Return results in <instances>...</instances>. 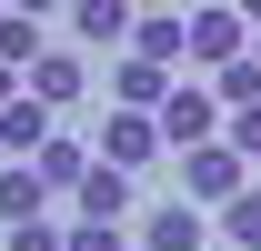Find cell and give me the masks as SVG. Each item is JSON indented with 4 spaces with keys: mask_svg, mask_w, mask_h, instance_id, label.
Returning <instances> with one entry per match:
<instances>
[{
    "mask_svg": "<svg viewBox=\"0 0 261 251\" xmlns=\"http://www.w3.org/2000/svg\"><path fill=\"white\" fill-rule=\"evenodd\" d=\"M241 191H251V161L231 151V141H201V151H181V201L221 211V201H241Z\"/></svg>",
    "mask_w": 261,
    "mask_h": 251,
    "instance_id": "6da1fadb",
    "label": "cell"
},
{
    "mask_svg": "<svg viewBox=\"0 0 261 251\" xmlns=\"http://www.w3.org/2000/svg\"><path fill=\"white\" fill-rule=\"evenodd\" d=\"M231 131V111L211 101V81H171V101H161V141L171 151H201V141H221Z\"/></svg>",
    "mask_w": 261,
    "mask_h": 251,
    "instance_id": "7a4b0ae2",
    "label": "cell"
},
{
    "mask_svg": "<svg viewBox=\"0 0 261 251\" xmlns=\"http://www.w3.org/2000/svg\"><path fill=\"white\" fill-rule=\"evenodd\" d=\"M91 151L111 161V171H151V161L171 151V141H161V111H121V101H111V121H100Z\"/></svg>",
    "mask_w": 261,
    "mask_h": 251,
    "instance_id": "3957f363",
    "label": "cell"
},
{
    "mask_svg": "<svg viewBox=\"0 0 261 251\" xmlns=\"http://www.w3.org/2000/svg\"><path fill=\"white\" fill-rule=\"evenodd\" d=\"M241 51H251V20H241L231 0H201V10H191V61L221 70V61H241Z\"/></svg>",
    "mask_w": 261,
    "mask_h": 251,
    "instance_id": "277c9868",
    "label": "cell"
},
{
    "mask_svg": "<svg viewBox=\"0 0 261 251\" xmlns=\"http://www.w3.org/2000/svg\"><path fill=\"white\" fill-rule=\"evenodd\" d=\"M20 91H31L40 111H70V101L91 91V61H81V51H40V61L20 70Z\"/></svg>",
    "mask_w": 261,
    "mask_h": 251,
    "instance_id": "5b68a950",
    "label": "cell"
},
{
    "mask_svg": "<svg viewBox=\"0 0 261 251\" xmlns=\"http://www.w3.org/2000/svg\"><path fill=\"white\" fill-rule=\"evenodd\" d=\"M141 251H211V211H201V201H161V211H141Z\"/></svg>",
    "mask_w": 261,
    "mask_h": 251,
    "instance_id": "8992f818",
    "label": "cell"
},
{
    "mask_svg": "<svg viewBox=\"0 0 261 251\" xmlns=\"http://www.w3.org/2000/svg\"><path fill=\"white\" fill-rule=\"evenodd\" d=\"M111 101H121V111H161V101H171V61L111 51Z\"/></svg>",
    "mask_w": 261,
    "mask_h": 251,
    "instance_id": "52a82bcc",
    "label": "cell"
},
{
    "mask_svg": "<svg viewBox=\"0 0 261 251\" xmlns=\"http://www.w3.org/2000/svg\"><path fill=\"white\" fill-rule=\"evenodd\" d=\"M70 211H81V221H130V171L91 161V171H81V191H70Z\"/></svg>",
    "mask_w": 261,
    "mask_h": 251,
    "instance_id": "ba28073f",
    "label": "cell"
},
{
    "mask_svg": "<svg viewBox=\"0 0 261 251\" xmlns=\"http://www.w3.org/2000/svg\"><path fill=\"white\" fill-rule=\"evenodd\" d=\"M130 20H141L130 0H70V31H81V51H111V40L130 51Z\"/></svg>",
    "mask_w": 261,
    "mask_h": 251,
    "instance_id": "9c48e42d",
    "label": "cell"
},
{
    "mask_svg": "<svg viewBox=\"0 0 261 251\" xmlns=\"http://www.w3.org/2000/svg\"><path fill=\"white\" fill-rule=\"evenodd\" d=\"M130 51H141V61H191V20H171V10H141V20H130Z\"/></svg>",
    "mask_w": 261,
    "mask_h": 251,
    "instance_id": "30bf717a",
    "label": "cell"
},
{
    "mask_svg": "<svg viewBox=\"0 0 261 251\" xmlns=\"http://www.w3.org/2000/svg\"><path fill=\"white\" fill-rule=\"evenodd\" d=\"M50 131H61V111H40V101L20 91V101H10V111H0V151H10V161H31L40 141H50Z\"/></svg>",
    "mask_w": 261,
    "mask_h": 251,
    "instance_id": "8fae6325",
    "label": "cell"
},
{
    "mask_svg": "<svg viewBox=\"0 0 261 251\" xmlns=\"http://www.w3.org/2000/svg\"><path fill=\"white\" fill-rule=\"evenodd\" d=\"M91 141H70V131H50V141H40V151H31V171H40V181H50V191H81V171H91Z\"/></svg>",
    "mask_w": 261,
    "mask_h": 251,
    "instance_id": "7c38bea8",
    "label": "cell"
},
{
    "mask_svg": "<svg viewBox=\"0 0 261 251\" xmlns=\"http://www.w3.org/2000/svg\"><path fill=\"white\" fill-rule=\"evenodd\" d=\"M40 201H50V181H40L31 161H10L0 171V221H40Z\"/></svg>",
    "mask_w": 261,
    "mask_h": 251,
    "instance_id": "4fadbf2b",
    "label": "cell"
},
{
    "mask_svg": "<svg viewBox=\"0 0 261 251\" xmlns=\"http://www.w3.org/2000/svg\"><path fill=\"white\" fill-rule=\"evenodd\" d=\"M211 101H221V111H251V101H261V61H251V51L211 70Z\"/></svg>",
    "mask_w": 261,
    "mask_h": 251,
    "instance_id": "5bb4252c",
    "label": "cell"
},
{
    "mask_svg": "<svg viewBox=\"0 0 261 251\" xmlns=\"http://www.w3.org/2000/svg\"><path fill=\"white\" fill-rule=\"evenodd\" d=\"M0 61H10V70L40 61V20H31V10H0Z\"/></svg>",
    "mask_w": 261,
    "mask_h": 251,
    "instance_id": "9a60e30c",
    "label": "cell"
},
{
    "mask_svg": "<svg viewBox=\"0 0 261 251\" xmlns=\"http://www.w3.org/2000/svg\"><path fill=\"white\" fill-rule=\"evenodd\" d=\"M221 241H241V251H261V191H241V201H221Z\"/></svg>",
    "mask_w": 261,
    "mask_h": 251,
    "instance_id": "2e32d148",
    "label": "cell"
},
{
    "mask_svg": "<svg viewBox=\"0 0 261 251\" xmlns=\"http://www.w3.org/2000/svg\"><path fill=\"white\" fill-rule=\"evenodd\" d=\"M10 251H70V231L50 211H40V221H10Z\"/></svg>",
    "mask_w": 261,
    "mask_h": 251,
    "instance_id": "e0dca14e",
    "label": "cell"
},
{
    "mask_svg": "<svg viewBox=\"0 0 261 251\" xmlns=\"http://www.w3.org/2000/svg\"><path fill=\"white\" fill-rule=\"evenodd\" d=\"M70 251H130L121 221H70Z\"/></svg>",
    "mask_w": 261,
    "mask_h": 251,
    "instance_id": "ac0fdd59",
    "label": "cell"
},
{
    "mask_svg": "<svg viewBox=\"0 0 261 251\" xmlns=\"http://www.w3.org/2000/svg\"><path fill=\"white\" fill-rule=\"evenodd\" d=\"M221 141H231L241 161H261V101H251V111H231V131H221Z\"/></svg>",
    "mask_w": 261,
    "mask_h": 251,
    "instance_id": "d6986e66",
    "label": "cell"
},
{
    "mask_svg": "<svg viewBox=\"0 0 261 251\" xmlns=\"http://www.w3.org/2000/svg\"><path fill=\"white\" fill-rule=\"evenodd\" d=\"M10 101H20V70H10V61H0V111H10Z\"/></svg>",
    "mask_w": 261,
    "mask_h": 251,
    "instance_id": "ffe728a7",
    "label": "cell"
},
{
    "mask_svg": "<svg viewBox=\"0 0 261 251\" xmlns=\"http://www.w3.org/2000/svg\"><path fill=\"white\" fill-rule=\"evenodd\" d=\"M10 10H31V20H50V10H61V0H10Z\"/></svg>",
    "mask_w": 261,
    "mask_h": 251,
    "instance_id": "44dd1931",
    "label": "cell"
},
{
    "mask_svg": "<svg viewBox=\"0 0 261 251\" xmlns=\"http://www.w3.org/2000/svg\"><path fill=\"white\" fill-rule=\"evenodd\" d=\"M231 10H241V20H261V0H231Z\"/></svg>",
    "mask_w": 261,
    "mask_h": 251,
    "instance_id": "7402d4cb",
    "label": "cell"
},
{
    "mask_svg": "<svg viewBox=\"0 0 261 251\" xmlns=\"http://www.w3.org/2000/svg\"><path fill=\"white\" fill-rule=\"evenodd\" d=\"M130 10H171V0H130Z\"/></svg>",
    "mask_w": 261,
    "mask_h": 251,
    "instance_id": "603a6c76",
    "label": "cell"
},
{
    "mask_svg": "<svg viewBox=\"0 0 261 251\" xmlns=\"http://www.w3.org/2000/svg\"><path fill=\"white\" fill-rule=\"evenodd\" d=\"M251 61H261V20H251Z\"/></svg>",
    "mask_w": 261,
    "mask_h": 251,
    "instance_id": "cb8c5ba5",
    "label": "cell"
},
{
    "mask_svg": "<svg viewBox=\"0 0 261 251\" xmlns=\"http://www.w3.org/2000/svg\"><path fill=\"white\" fill-rule=\"evenodd\" d=\"M251 191H261V161H251Z\"/></svg>",
    "mask_w": 261,
    "mask_h": 251,
    "instance_id": "d4e9b609",
    "label": "cell"
},
{
    "mask_svg": "<svg viewBox=\"0 0 261 251\" xmlns=\"http://www.w3.org/2000/svg\"><path fill=\"white\" fill-rule=\"evenodd\" d=\"M221 251H241V241H221Z\"/></svg>",
    "mask_w": 261,
    "mask_h": 251,
    "instance_id": "484cf974",
    "label": "cell"
}]
</instances>
